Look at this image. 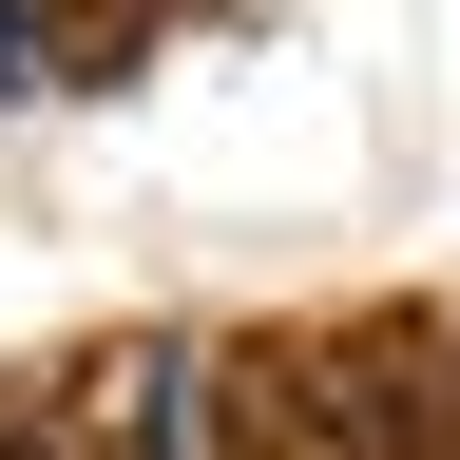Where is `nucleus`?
Instances as JSON below:
<instances>
[{"mask_svg": "<svg viewBox=\"0 0 460 460\" xmlns=\"http://www.w3.org/2000/svg\"><path fill=\"white\" fill-rule=\"evenodd\" d=\"M135 460H211V365H192V345L135 365Z\"/></svg>", "mask_w": 460, "mask_h": 460, "instance_id": "1", "label": "nucleus"}]
</instances>
